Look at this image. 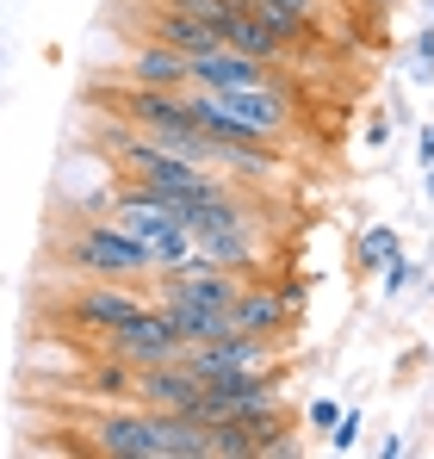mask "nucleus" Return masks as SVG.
<instances>
[{"label": "nucleus", "mask_w": 434, "mask_h": 459, "mask_svg": "<svg viewBox=\"0 0 434 459\" xmlns=\"http://www.w3.org/2000/svg\"><path fill=\"white\" fill-rule=\"evenodd\" d=\"M81 435H87V454H106V459H168V435H161V422H155V410H106V416H93V422H81Z\"/></svg>", "instance_id": "nucleus-2"}, {"label": "nucleus", "mask_w": 434, "mask_h": 459, "mask_svg": "<svg viewBox=\"0 0 434 459\" xmlns=\"http://www.w3.org/2000/svg\"><path fill=\"white\" fill-rule=\"evenodd\" d=\"M56 267L69 273H87V280H149L155 261H149V242L131 236L125 224L112 218H69L50 242Z\"/></svg>", "instance_id": "nucleus-1"}, {"label": "nucleus", "mask_w": 434, "mask_h": 459, "mask_svg": "<svg viewBox=\"0 0 434 459\" xmlns=\"http://www.w3.org/2000/svg\"><path fill=\"white\" fill-rule=\"evenodd\" d=\"M273 75V63H255V56H242V50H230V44H217L212 56H193V87H212V93H236V87H267Z\"/></svg>", "instance_id": "nucleus-9"}, {"label": "nucleus", "mask_w": 434, "mask_h": 459, "mask_svg": "<svg viewBox=\"0 0 434 459\" xmlns=\"http://www.w3.org/2000/svg\"><path fill=\"white\" fill-rule=\"evenodd\" d=\"M180 367L193 379H217V373H242V367H280V342H261V335H217V342H187L180 348Z\"/></svg>", "instance_id": "nucleus-5"}, {"label": "nucleus", "mask_w": 434, "mask_h": 459, "mask_svg": "<svg viewBox=\"0 0 434 459\" xmlns=\"http://www.w3.org/2000/svg\"><path fill=\"white\" fill-rule=\"evenodd\" d=\"M100 342H106V354H112V360H125L131 373H137V367H161V360H180V348H187V342L174 335L168 310L155 305V299H149L131 323H118L112 335H100Z\"/></svg>", "instance_id": "nucleus-3"}, {"label": "nucleus", "mask_w": 434, "mask_h": 459, "mask_svg": "<svg viewBox=\"0 0 434 459\" xmlns=\"http://www.w3.org/2000/svg\"><path fill=\"white\" fill-rule=\"evenodd\" d=\"M230 329L236 335H261V342H280L291 329V310L280 299V286H255V280H242V292H236V305H230Z\"/></svg>", "instance_id": "nucleus-8"}, {"label": "nucleus", "mask_w": 434, "mask_h": 459, "mask_svg": "<svg viewBox=\"0 0 434 459\" xmlns=\"http://www.w3.org/2000/svg\"><path fill=\"white\" fill-rule=\"evenodd\" d=\"M385 143H391V118L372 112V118H366V150H385Z\"/></svg>", "instance_id": "nucleus-18"}, {"label": "nucleus", "mask_w": 434, "mask_h": 459, "mask_svg": "<svg viewBox=\"0 0 434 459\" xmlns=\"http://www.w3.org/2000/svg\"><path fill=\"white\" fill-rule=\"evenodd\" d=\"M410 63H416V75H434V19L410 38Z\"/></svg>", "instance_id": "nucleus-15"}, {"label": "nucleus", "mask_w": 434, "mask_h": 459, "mask_svg": "<svg viewBox=\"0 0 434 459\" xmlns=\"http://www.w3.org/2000/svg\"><path fill=\"white\" fill-rule=\"evenodd\" d=\"M416 161H422V168H429V161H434V125H429V131H422V143H416Z\"/></svg>", "instance_id": "nucleus-20"}, {"label": "nucleus", "mask_w": 434, "mask_h": 459, "mask_svg": "<svg viewBox=\"0 0 434 459\" xmlns=\"http://www.w3.org/2000/svg\"><path fill=\"white\" fill-rule=\"evenodd\" d=\"M280 299H286V310H291V316H298V310H304V299H310V292H304V280H291V286H280Z\"/></svg>", "instance_id": "nucleus-19"}, {"label": "nucleus", "mask_w": 434, "mask_h": 459, "mask_svg": "<svg viewBox=\"0 0 434 459\" xmlns=\"http://www.w3.org/2000/svg\"><path fill=\"white\" fill-rule=\"evenodd\" d=\"M217 38H223L230 50L255 56V63H273V69H280V63H291V44L273 31V25H267V19H261V13H255V6H248V0H242V6L217 25Z\"/></svg>", "instance_id": "nucleus-10"}, {"label": "nucleus", "mask_w": 434, "mask_h": 459, "mask_svg": "<svg viewBox=\"0 0 434 459\" xmlns=\"http://www.w3.org/2000/svg\"><path fill=\"white\" fill-rule=\"evenodd\" d=\"M143 44H161V50H180V56H212L217 44V25H205V19H193V13H180V6H149L143 13Z\"/></svg>", "instance_id": "nucleus-6"}, {"label": "nucleus", "mask_w": 434, "mask_h": 459, "mask_svg": "<svg viewBox=\"0 0 434 459\" xmlns=\"http://www.w3.org/2000/svg\"><path fill=\"white\" fill-rule=\"evenodd\" d=\"M161 310H168V323H174L180 342H217V335H230V310H212V305H161Z\"/></svg>", "instance_id": "nucleus-12"}, {"label": "nucleus", "mask_w": 434, "mask_h": 459, "mask_svg": "<svg viewBox=\"0 0 434 459\" xmlns=\"http://www.w3.org/2000/svg\"><path fill=\"white\" fill-rule=\"evenodd\" d=\"M125 75H131V87H193V56L143 44V50L125 56Z\"/></svg>", "instance_id": "nucleus-11"}, {"label": "nucleus", "mask_w": 434, "mask_h": 459, "mask_svg": "<svg viewBox=\"0 0 434 459\" xmlns=\"http://www.w3.org/2000/svg\"><path fill=\"white\" fill-rule=\"evenodd\" d=\"M422 174H429V193H434V161H429V168H422Z\"/></svg>", "instance_id": "nucleus-21"}, {"label": "nucleus", "mask_w": 434, "mask_h": 459, "mask_svg": "<svg viewBox=\"0 0 434 459\" xmlns=\"http://www.w3.org/2000/svg\"><path fill=\"white\" fill-rule=\"evenodd\" d=\"M410 280H416V261H404V255H391V261H385V280H378V292H404Z\"/></svg>", "instance_id": "nucleus-16"}, {"label": "nucleus", "mask_w": 434, "mask_h": 459, "mask_svg": "<svg viewBox=\"0 0 434 459\" xmlns=\"http://www.w3.org/2000/svg\"><path fill=\"white\" fill-rule=\"evenodd\" d=\"M329 447H335V454H354V447H360V410H342V422L329 429Z\"/></svg>", "instance_id": "nucleus-14"}, {"label": "nucleus", "mask_w": 434, "mask_h": 459, "mask_svg": "<svg viewBox=\"0 0 434 459\" xmlns=\"http://www.w3.org/2000/svg\"><path fill=\"white\" fill-rule=\"evenodd\" d=\"M143 305H149V286H81V292L63 299V323L81 329V335H112Z\"/></svg>", "instance_id": "nucleus-4"}, {"label": "nucleus", "mask_w": 434, "mask_h": 459, "mask_svg": "<svg viewBox=\"0 0 434 459\" xmlns=\"http://www.w3.org/2000/svg\"><path fill=\"white\" fill-rule=\"evenodd\" d=\"M360 6H385V0H360Z\"/></svg>", "instance_id": "nucleus-22"}, {"label": "nucleus", "mask_w": 434, "mask_h": 459, "mask_svg": "<svg viewBox=\"0 0 434 459\" xmlns=\"http://www.w3.org/2000/svg\"><path fill=\"white\" fill-rule=\"evenodd\" d=\"M335 422H342V403H335V397H317V403H310V429H323V435H329Z\"/></svg>", "instance_id": "nucleus-17"}, {"label": "nucleus", "mask_w": 434, "mask_h": 459, "mask_svg": "<svg viewBox=\"0 0 434 459\" xmlns=\"http://www.w3.org/2000/svg\"><path fill=\"white\" fill-rule=\"evenodd\" d=\"M199 391H205V379H193L180 360H161V367H137L131 373V397L143 403V410H193L199 403Z\"/></svg>", "instance_id": "nucleus-7"}, {"label": "nucleus", "mask_w": 434, "mask_h": 459, "mask_svg": "<svg viewBox=\"0 0 434 459\" xmlns=\"http://www.w3.org/2000/svg\"><path fill=\"white\" fill-rule=\"evenodd\" d=\"M391 255H404V242H397L391 224H366L360 236H354V267H360V273H378Z\"/></svg>", "instance_id": "nucleus-13"}]
</instances>
